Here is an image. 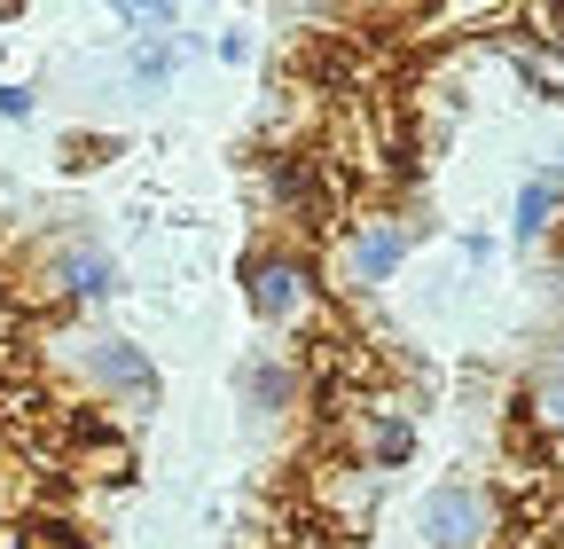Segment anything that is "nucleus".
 I'll return each instance as SVG.
<instances>
[{"mask_svg": "<svg viewBox=\"0 0 564 549\" xmlns=\"http://www.w3.org/2000/svg\"><path fill=\"white\" fill-rule=\"evenodd\" d=\"M243 306L274 337H314L329 322V267H322V251L299 244V236H267L243 259Z\"/></svg>", "mask_w": 564, "mask_h": 549, "instance_id": "obj_1", "label": "nucleus"}, {"mask_svg": "<svg viewBox=\"0 0 564 549\" xmlns=\"http://www.w3.org/2000/svg\"><path fill=\"white\" fill-rule=\"evenodd\" d=\"M55 369L79 385V392H95V400H110V408H126V417H141V408H158V362H150V346H133V337H118V330H70L63 346H55Z\"/></svg>", "mask_w": 564, "mask_h": 549, "instance_id": "obj_2", "label": "nucleus"}, {"mask_svg": "<svg viewBox=\"0 0 564 549\" xmlns=\"http://www.w3.org/2000/svg\"><path fill=\"white\" fill-rule=\"evenodd\" d=\"M415 220H400V213H352L345 228H337V274H345V291L352 299H377V291H392L400 283V267H408V251H415Z\"/></svg>", "mask_w": 564, "mask_h": 549, "instance_id": "obj_3", "label": "nucleus"}, {"mask_svg": "<svg viewBox=\"0 0 564 549\" xmlns=\"http://www.w3.org/2000/svg\"><path fill=\"white\" fill-rule=\"evenodd\" d=\"M40 283H47V299H55V306L95 314V306H110V299L126 291V274H118V251H110L102 236L63 228V236L40 251Z\"/></svg>", "mask_w": 564, "mask_h": 549, "instance_id": "obj_4", "label": "nucleus"}, {"mask_svg": "<svg viewBox=\"0 0 564 549\" xmlns=\"http://www.w3.org/2000/svg\"><path fill=\"white\" fill-rule=\"evenodd\" d=\"M415 534H423V549H494V534H502L494 487L486 478H440L415 503Z\"/></svg>", "mask_w": 564, "mask_h": 549, "instance_id": "obj_5", "label": "nucleus"}, {"mask_svg": "<svg viewBox=\"0 0 564 549\" xmlns=\"http://www.w3.org/2000/svg\"><path fill=\"white\" fill-rule=\"evenodd\" d=\"M345 440H352V463H361V471L392 478V471L415 455V417H408V408H392V400H361V408L345 417Z\"/></svg>", "mask_w": 564, "mask_h": 549, "instance_id": "obj_6", "label": "nucleus"}, {"mask_svg": "<svg viewBox=\"0 0 564 549\" xmlns=\"http://www.w3.org/2000/svg\"><path fill=\"white\" fill-rule=\"evenodd\" d=\"M236 392H243L251 417H291V408H306V362H299V346L251 354V362L236 369Z\"/></svg>", "mask_w": 564, "mask_h": 549, "instance_id": "obj_7", "label": "nucleus"}, {"mask_svg": "<svg viewBox=\"0 0 564 549\" xmlns=\"http://www.w3.org/2000/svg\"><path fill=\"white\" fill-rule=\"evenodd\" d=\"M564 236V181L541 165V173H525L518 181V204H510V244L518 251H549Z\"/></svg>", "mask_w": 564, "mask_h": 549, "instance_id": "obj_8", "label": "nucleus"}, {"mask_svg": "<svg viewBox=\"0 0 564 549\" xmlns=\"http://www.w3.org/2000/svg\"><path fill=\"white\" fill-rule=\"evenodd\" d=\"M377 495H384V478L361 471V463H322L314 471V503L337 518V534H361L377 518Z\"/></svg>", "mask_w": 564, "mask_h": 549, "instance_id": "obj_9", "label": "nucleus"}, {"mask_svg": "<svg viewBox=\"0 0 564 549\" xmlns=\"http://www.w3.org/2000/svg\"><path fill=\"white\" fill-rule=\"evenodd\" d=\"M267 204H274V220H282V236L291 228H306L314 220V204H322V173H314V158H299V150H282V158H267Z\"/></svg>", "mask_w": 564, "mask_h": 549, "instance_id": "obj_10", "label": "nucleus"}, {"mask_svg": "<svg viewBox=\"0 0 564 549\" xmlns=\"http://www.w3.org/2000/svg\"><path fill=\"white\" fill-rule=\"evenodd\" d=\"M181 55H188V40H133L126 47V87L133 95H165L173 72H181Z\"/></svg>", "mask_w": 564, "mask_h": 549, "instance_id": "obj_11", "label": "nucleus"}, {"mask_svg": "<svg viewBox=\"0 0 564 549\" xmlns=\"http://www.w3.org/2000/svg\"><path fill=\"white\" fill-rule=\"evenodd\" d=\"M118 24H126L133 40H173L181 9H173V0H118Z\"/></svg>", "mask_w": 564, "mask_h": 549, "instance_id": "obj_12", "label": "nucleus"}, {"mask_svg": "<svg viewBox=\"0 0 564 549\" xmlns=\"http://www.w3.org/2000/svg\"><path fill=\"white\" fill-rule=\"evenodd\" d=\"M518 72L533 79V95H541V103H564V55H556V47H541V40H533V47H518Z\"/></svg>", "mask_w": 564, "mask_h": 549, "instance_id": "obj_13", "label": "nucleus"}, {"mask_svg": "<svg viewBox=\"0 0 564 549\" xmlns=\"http://www.w3.org/2000/svg\"><path fill=\"white\" fill-rule=\"evenodd\" d=\"M525 424L549 432V440H564V385H541V377H533V392H525Z\"/></svg>", "mask_w": 564, "mask_h": 549, "instance_id": "obj_14", "label": "nucleus"}, {"mask_svg": "<svg viewBox=\"0 0 564 549\" xmlns=\"http://www.w3.org/2000/svg\"><path fill=\"white\" fill-rule=\"evenodd\" d=\"M32 110H40V95H32L24 79H0V118H9V126H24Z\"/></svg>", "mask_w": 564, "mask_h": 549, "instance_id": "obj_15", "label": "nucleus"}, {"mask_svg": "<svg viewBox=\"0 0 564 549\" xmlns=\"http://www.w3.org/2000/svg\"><path fill=\"white\" fill-rule=\"evenodd\" d=\"M102 150H110V142H87V133H70V142H63V173H95Z\"/></svg>", "mask_w": 564, "mask_h": 549, "instance_id": "obj_16", "label": "nucleus"}, {"mask_svg": "<svg viewBox=\"0 0 564 549\" xmlns=\"http://www.w3.org/2000/svg\"><path fill=\"white\" fill-rule=\"evenodd\" d=\"M533 377H541V385H564V337H556V346H541V362H533Z\"/></svg>", "mask_w": 564, "mask_h": 549, "instance_id": "obj_17", "label": "nucleus"}, {"mask_svg": "<svg viewBox=\"0 0 564 549\" xmlns=\"http://www.w3.org/2000/svg\"><path fill=\"white\" fill-rule=\"evenodd\" d=\"M0 549H32V534H24V518H17V526H0Z\"/></svg>", "mask_w": 564, "mask_h": 549, "instance_id": "obj_18", "label": "nucleus"}, {"mask_svg": "<svg viewBox=\"0 0 564 549\" xmlns=\"http://www.w3.org/2000/svg\"><path fill=\"white\" fill-rule=\"evenodd\" d=\"M9 337H17V322H9V314H0V369H9Z\"/></svg>", "mask_w": 564, "mask_h": 549, "instance_id": "obj_19", "label": "nucleus"}, {"mask_svg": "<svg viewBox=\"0 0 564 549\" xmlns=\"http://www.w3.org/2000/svg\"><path fill=\"white\" fill-rule=\"evenodd\" d=\"M549 173H556V181H564V150H556V165H549Z\"/></svg>", "mask_w": 564, "mask_h": 549, "instance_id": "obj_20", "label": "nucleus"}]
</instances>
